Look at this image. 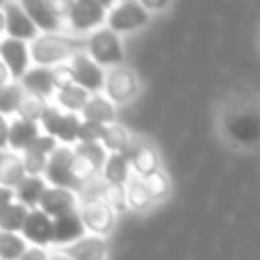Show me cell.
<instances>
[{
	"label": "cell",
	"instance_id": "cell-1",
	"mask_svg": "<svg viewBox=\"0 0 260 260\" xmlns=\"http://www.w3.org/2000/svg\"><path fill=\"white\" fill-rule=\"evenodd\" d=\"M27 50H30V62H35V67L53 69L57 64H67L78 53V46L73 39L57 32V35H37L30 41Z\"/></svg>",
	"mask_w": 260,
	"mask_h": 260
},
{
	"label": "cell",
	"instance_id": "cell-2",
	"mask_svg": "<svg viewBox=\"0 0 260 260\" xmlns=\"http://www.w3.org/2000/svg\"><path fill=\"white\" fill-rule=\"evenodd\" d=\"M87 55L89 59H94L101 69L103 67H121L123 64V46L119 35L110 32L108 27H99V30L89 32L87 39Z\"/></svg>",
	"mask_w": 260,
	"mask_h": 260
},
{
	"label": "cell",
	"instance_id": "cell-3",
	"mask_svg": "<svg viewBox=\"0 0 260 260\" xmlns=\"http://www.w3.org/2000/svg\"><path fill=\"white\" fill-rule=\"evenodd\" d=\"M71 165H73V148L71 146H57L48 155V160H46L41 178L46 180L48 187H62V189L76 192L80 185H78L76 178H73Z\"/></svg>",
	"mask_w": 260,
	"mask_h": 260
},
{
	"label": "cell",
	"instance_id": "cell-4",
	"mask_svg": "<svg viewBox=\"0 0 260 260\" xmlns=\"http://www.w3.org/2000/svg\"><path fill=\"white\" fill-rule=\"evenodd\" d=\"M78 126H80V117L71 112H64L55 103H48V108H46L44 117L39 121V128H44V135L53 137L62 146L76 144Z\"/></svg>",
	"mask_w": 260,
	"mask_h": 260
},
{
	"label": "cell",
	"instance_id": "cell-5",
	"mask_svg": "<svg viewBox=\"0 0 260 260\" xmlns=\"http://www.w3.org/2000/svg\"><path fill=\"white\" fill-rule=\"evenodd\" d=\"M151 21V14L142 7V3L137 0H123L117 3L108 9L105 14V23H108V30L119 35V32H133L144 27Z\"/></svg>",
	"mask_w": 260,
	"mask_h": 260
},
{
	"label": "cell",
	"instance_id": "cell-6",
	"mask_svg": "<svg viewBox=\"0 0 260 260\" xmlns=\"http://www.w3.org/2000/svg\"><path fill=\"white\" fill-rule=\"evenodd\" d=\"M112 7L110 3H94V0H78L71 3L64 21L73 32H94L105 23V14Z\"/></svg>",
	"mask_w": 260,
	"mask_h": 260
},
{
	"label": "cell",
	"instance_id": "cell-7",
	"mask_svg": "<svg viewBox=\"0 0 260 260\" xmlns=\"http://www.w3.org/2000/svg\"><path fill=\"white\" fill-rule=\"evenodd\" d=\"M69 69H71V78L73 85L85 89L87 94H99L103 91V82H105V69H101L94 59H89V55L78 50L71 59H69Z\"/></svg>",
	"mask_w": 260,
	"mask_h": 260
},
{
	"label": "cell",
	"instance_id": "cell-8",
	"mask_svg": "<svg viewBox=\"0 0 260 260\" xmlns=\"http://www.w3.org/2000/svg\"><path fill=\"white\" fill-rule=\"evenodd\" d=\"M103 89H105V99L110 103H128L130 99H135L139 91V80L135 76L133 69L128 67H114L110 71H105V82H103Z\"/></svg>",
	"mask_w": 260,
	"mask_h": 260
},
{
	"label": "cell",
	"instance_id": "cell-9",
	"mask_svg": "<svg viewBox=\"0 0 260 260\" xmlns=\"http://www.w3.org/2000/svg\"><path fill=\"white\" fill-rule=\"evenodd\" d=\"M226 133L240 144H256L260 137V119L253 108L231 110L226 114Z\"/></svg>",
	"mask_w": 260,
	"mask_h": 260
},
{
	"label": "cell",
	"instance_id": "cell-10",
	"mask_svg": "<svg viewBox=\"0 0 260 260\" xmlns=\"http://www.w3.org/2000/svg\"><path fill=\"white\" fill-rule=\"evenodd\" d=\"M78 215H80L85 231H89L91 235H99V238H103L114 224V212L101 199H85L78 206Z\"/></svg>",
	"mask_w": 260,
	"mask_h": 260
},
{
	"label": "cell",
	"instance_id": "cell-11",
	"mask_svg": "<svg viewBox=\"0 0 260 260\" xmlns=\"http://www.w3.org/2000/svg\"><path fill=\"white\" fill-rule=\"evenodd\" d=\"M0 64L7 69L9 78L21 80L23 73L30 67V50H27L25 41L3 37V39H0Z\"/></svg>",
	"mask_w": 260,
	"mask_h": 260
},
{
	"label": "cell",
	"instance_id": "cell-12",
	"mask_svg": "<svg viewBox=\"0 0 260 260\" xmlns=\"http://www.w3.org/2000/svg\"><path fill=\"white\" fill-rule=\"evenodd\" d=\"M78 206H80L78 194L71 192V189H62V187H46L39 203H37V208L46 217H50V219L69 215V212H76Z\"/></svg>",
	"mask_w": 260,
	"mask_h": 260
},
{
	"label": "cell",
	"instance_id": "cell-13",
	"mask_svg": "<svg viewBox=\"0 0 260 260\" xmlns=\"http://www.w3.org/2000/svg\"><path fill=\"white\" fill-rule=\"evenodd\" d=\"M21 238L27 242V247H37V249H46L53 242V219L46 217L39 208L27 212L25 221L21 229Z\"/></svg>",
	"mask_w": 260,
	"mask_h": 260
},
{
	"label": "cell",
	"instance_id": "cell-14",
	"mask_svg": "<svg viewBox=\"0 0 260 260\" xmlns=\"http://www.w3.org/2000/svg\"><path fill=\"white\" fill-rule=\"evenodd\" d=\"M3 16H5V35L9 39H18V41H32L39 32L35 30L32 21L27 18V14L23 12L21 3H5L3 7Z\"/></svg>",
	"mask_w": 260,
	"mask_h": 260
},
{
	"label": "cell",
	"instance_id": "cell-15",
	"mask_svg": "<svg viewBox=\"0 0 260 260\" xmlns=\"http://www.w3.org/2000/svg\"><path fill=\"white\" fill-rule=\"evenodd\" d=\"M57 146H59V144L55 142L53 137H48V135L41 133L39 137H37L35 142H32L30 146L21 153V155H18V157H21L23 169H25V176H41V174H44L46 160H48V155Z\"/></svg>",
	"mask_w": 260,
	"mask_h": 260
},
{
	"label": "cell",
	"instance_id": "cell-16",
	"mask_svg": "<svg viewBox=\"0 0 260 260\" xmlns=\"http://www.w3.org/2000/svg\"><path fill=\"white\" fill-rule=\"evenodd\" d=\"M87 231L80 221V215L76 212H69V215L55 217L53 219V242L57 249H67L69 244L78 242L80 238H85Z\"/></svg>",
	"mask_w": 260,
	"mask_h": 260
},
{
	"label": "cell",
	"instance_id": "cell-17",
	"mask_svg": "<svg viewBox=\"0 0 260 260\" xmlns=\"http://www.w3.org/2000/svg\"><path fill=\"white\" fill-rule=\"evenodd\" d=\"M21 89L30 96H37V99H53L55 96V85H53V73L46 67H32L23 73L21 78Z\"/></svg>",
	"mask_w": 260,
	"mask_h": 260
},
{
	"label": "cell",
	"instance_id": "cell-18",
	"mask_svg": "<svg viewBox=\"0 0 260 260\" xmlns=\"http://www.w3.org/2000/svg\"><path fill=\"white\" fill-rule=\"evenodd\" d=\"M23 12L27 14V18L32 21L37 32H44V35H57L59 27H62V21L53 14L48 3H41V0H25L21 3Z\"/></svg>",
	"mask_w": 260,
	"mask_h": 260
},
{
	"label": "cell",
	"instance_id": "cell-19",
	"mask_svg": "<svg viewBox=\"0 0 260 260\" xmlns=\"http://www.w3.org/2000/svg\"><path fill=\"white\" fill-rule=\"evenodd\" d=\"M41 135L39 123H32V121H23V119H14L9 121L7 126V148L12 153H23L37 137Z\"/></svg>",
	"mask_w": 260,
	"mask_h": 260
},
{
	"label": "cell",
	"instance_id": "cell-20",
	"mask_svg": "<svg viewBox=\"0 0 260 260\" xmlns=\"http://www.w3.org/2000/svg\"><path fill=\"white\" fill-rule=\"evenodd\" d=\"M62 251L71 260H105V256H108V244L99 235H85V238L69 244Z\"/></svg>",
	"mask_w": 260,
	"mask_h": 260
},
{
	"label": "cell",
	"instance_id": "cell-21",
	"mask_svg": "<svg viewBox=\"0 0 260 260\" xmlns=\"http://www.w3.org/2000/svg\"><path fill=\"white\" fill-rule=\"evenodd\" d=\"M80 114H82L80 121L96 123V126H110V123H114V105L103 94H91L87 99V103L82 105Z\"/></svg>",
	"mask_w": 260,
	"mask_h": 260
},
{
	"label": "cell",
	"instance_id": "cell-22",
	"mask_svg": "<svg viewBox=\"0 0 260 260\" xmlns=\"http://www.w3.org/2000/svg\"><path fill=\"white\" fill-rule=\"evenodd\" d=\"M128 162H130V167L135 169V174H137L139 178H146V176L160 171V157H157V151L153 146H146V144H144V146L130 148Z\"/></svg>",
	"mask_w": 260,
	"mask_h": 260
},
{
	"label": "cell",
	"instance_id": "cell-23",
	"mask_svg": "<svg viewBox=\"0 0 260 260\" xmlns=\"http://www.w3.org/2000/svg\"><path fill=\"white\" fill-rule=\"evenodd\" d=\"M46 187H48V185H46V180L41 178V176H25V178L18 183V187L14 189V201L25 206L27 210H35Z\"/></svg>",
	"mask_w": 260,
	"mask_h": 260
},
{
	"label": "cell",
	"instance_id": "cell-24",
	"mask_svg": "<svg viewBox=\"0 0 260 260\" xmlns=\"http://www.w3.org/2000/svg\"><path fill=\"white\" fill-rule=\"evenodd\" d=\"M105 183L110 185H126L130 180V162L126 153H108L103 167H101Z\"/></svg>",
	"mask_w": 260,
	"mask_h": 260
},
{
	"label": "cell",
	"instance_id": "cell-25",
	"mask_svg": "<svg viewBox=\"0 0 260 260\" xmlns=\"http://www.w3.org/2000/svg\"><path fill=\"white\" fill-rule=\"evenodd\" d=\"M23 178H25V169L21 165V157L16 153H3V157H0V187H7L14 192Z\"/></svg>",
	"mask_w": 260,
	"mask_h": 260
},
{
	"label": "cell",
	"instance_id": "cell-26",
	"mask_svg": "<svg viewBox=\"0 0 260 260\" xmlns=\"http://www.w3.org/2000/svg\"><path fill=\"white\" fill-rule=\"evenodd\" d=\"M87 99H89V94L76 85H69V87H64V89L55 91V105H57L59 110H64V112H71V114L80 112L82 105L87 103Z\"/></svg>",
	"mask_w": 260,
	"mask_h": 260
},
{
	"label": "cell",
	"instance_id": "cell-27",
	"mask_svg": "<svg viewBox=\"0 0 260 260\" xmlns=\"http://www.w3.org/2000/svg\"><path fill=\"white\" fill-rule=\"evenodd\" d=\"M99 144L110 153H126V155L130 153L128 133L119 126V123H110V126H105Z\"/></svg>",
	"mask_w": 260,
	"mask_h": 260
},
{
	"label": "cell",
	"instance_id": "cell-28",
	"mask_svg": "<svg viewBox=\"0 0 260 260\" xmlns=\"http://www.w3.org/2000/svg\"><path fill=\"white\" fill-rule=\"evenodd\" d=\"M27 212L30 210H27L25 206L12 201L7 208L0 210V231H3V233H21L23 221H25Z\"/></svg>",
	"mask_w": 260,
	"mask_h": 260
},
{
	"label": "cell",
	"instance_id": "cell-29",
	"mask_svg": "<svg viewBox=\"0 0 260 260\" xmlns=\"http://www.w3.org/2000/svg\"><path fill=\"white\" fill-rule=\"evenodd\" d=\"M46 108H48V101L37 99V96H30L23 91L21 103H18V108H16V114H18V119H23V121L39 123L41 117H44V112H46Z\"/></svg>",
	"mask_w": 260,
	"mask_h": 260
},
{
	"label": "cell",
	"instance_id": "cell-30",
	"mask_svg": "<svg viewBox=\"0 0 260 260\" xmlns=\"http://www.w3.org/2000/svg\"><path fill=\"white\" fill-rule=\"evenodd\" d=\"M27 242L21 233H3L0 231V260H18L25 253Z\"/></svg>",
	"mask_w": 260,
	"mask_h": 260
},
{
	"label": "cell",
	"instance_id": "cell-31",
	"mask_svg": "<svg viewBox=\"0 0 260 260\" xmlns=\"http://www.w3.org/2000/svg\"><path fill=\"white\" fill-rule=\"evenodd\" d=\"M99 199L112 212H121V210H126V208H128V203H126V185H110V183H105L103 187H101V197Z\"/></svg>",
	"mask_w": 260,
	"mask_h": 260
},
{
	"label": "cell",
	"instance_id": "cell-32",
	"mask_svg": "<svg viewBox=\"0 0 260 260\" xmlns=\"http://www.w3.org/2000/svg\"><path fill=\"white\" fill-rule=\"evenodd\" d=\"M126 203L128 208H133V210H144V208L151 206V197H148L146 187H144L142 178H133L128 180L126 185Z\"/></svg>",
	"mask_w": 260,
	"mask_h": 260
},
{
	"label": "cell",
	"instance_id": "cell-33",
	"mask_svg": "<svg viewBox=\"0 0 260 260\" xmlns=\"http://www.w3.org/2000/svg\"><path fill=\"white\" fill-rule=\"evenodd\" d=\"M21 96H23V89L18 82H9V85H5L3 89H0V114H3L5 119H7L9 114H16Z\"/></svg>",
	"mask_w": 260,
	"mask_h": 260
},
{
	"label": "cell",
	"instance_id": "cell-34",
	"mask_svg": "<svg viewBox=\"0 0 260 260\" xmlns=\"http://www.w3.org/2000/svg\"><path fill=\"white\" fill-rule=\"evenodd\" d=\"M73 153H76L78 157H82L85 162H89L96 171H101L105 157H108V151H105L99 142H94V144H76V146H73Z\"/></svg>",
	"mask_w": 260,
	"mask_h": 260
},
{
	"label": "cell",
	"instance_id": "cell-35",
	"mask_svg": "<svg viewBox=\"0 0 260 260\" xmlns=\"http://www.w3.org/2000/svg\"><path fill=\"white\" fill-rule=\"evenodd\" d=\"M142 183H144V187H146L151 201H155V199H162L167 192H169V178H167L162 171H155V174L142 178Z\"/></svg>",
	"mask_w": 260,
	"mask_h": 260
},
{
	"label": "cell",
	"instance_id": "cell-36",
	"mask_svg": "<svg viewBox=\"0 0 260 260\" xmlns=\"http://www.w3.org/2000/svg\"><path fill=\"white\" fill-rule=\"evenodd\" d=\"M103 128L105 126H96V123L80 121V126H78V135H76V144H94V142H101Z\"/></svg>",
	"mask_w": 260,
	"mask_h": 260
},
{
	"label": "cell",
	"instance_id": "cell-37",
	"mask_svg": "<svg viewBox=\"0 0 260 260\" xmlns=\"http://www.w3.org/2000/svg\"><path fill=\"white\" fill-rule=\"evenodd\" d=\"M71 169H73V178H76L78 185L89 183V180L94 178L96 174H99V171H96L94 167L89 165V162H85L82 157H78L76 153H73V165H71Z\"/></svg>",
	"mask_w": 260,
	"mask_h": 260
},
{
	"label": "cell",
	"instance_id": "cell-38",
	"mask_svg": "<svg viewBox=\"0 0 260 260\" xmlns=\"http://www.w3.org/2000/svg\"><path fill=\"white\" fill-rule=\"evenodd\" d=\"M50 73H53L55 91H59V89H64V87L73 85V78H71V69H69V64H57V67L50 69Z\"/></svg>",
	"mask_w": 260,
	"mask_h": 260
},
{
	"label": "cell",
	"instance_id": "cell-39",
	"mask_svg": "<svg viewBox=\"0 0 260 260\" xmlns=\"http://www.w3.org/2000/svg\"><path fill=\"white\" fill-rule=\"evenodd\" d=\"M18 260H48V251L46 249H37V247H27Z\"/></svg>",
	"mask_w": 260,
	"mask_h": 260
},
{
	"label": "cell",
	"instance_id": "cell-40",
	"mask_svg": "<svg viewBox=\"0 0 260 260\" xmlns=\"http://www.w3.org/2000/svg\"><path fill=\"white\" fill-rule=\"evenodd\" d=\"M7 126H9V121L0 114V151L5 153V148H7Z\"/></svg>",
	"mask_w": 260,
	"mask_h": 260
},
{
	"label": "cell",
	"instance_id": "cell-41",
	"mask_svg": "<svg viewBox=\"0 0 260 260\" xmlns=\"http://www.w3.org/2000/svg\"><path fill=\"white\" fill-rule=\"evenodd\" d=\"M12 201H14V192H12V189L0 187V210H3V208H7Z\"/></svg>",
	"mask_w": 260,
	"mask_h": 260
},
{
	"label": "cell",
	"instance_id": "cell-42",
	"mask_svg": "<svg viewBox=\"0 0 260 260\" xmlns=\"http://www.w3.org/2000/svg\"><path fill=\"white\" fill-rule=\"evenodd\" d=\"M48 260H71L62 249H55V251H48Z\"/></svg>",
	"mask_w": 260,
	"mask_h": 260
},
{
	"label": "cell",
	"instance_id": "cell-43",
	"mask_svg": "<svg viewBox=\"0 0 260 260\" xmlns=\"http://www.w3.org/2000/svg\"><path fill=\"white\" fill-rule=\"evenodd\" d=\"M9 82H12V78H9V73H7V69L3 67V64H0V89H3L5 85H9Z\"/></svg>",
	"mask_w": 260,
	"mask_h": 260
},
{
	"label": "cell",
	"instance_id": "cell-44",
	"mask_svg": "<svg viewBox=\"0 0 260 260\" xmlns=\"http://www.w3.org/2000/svg\"><path fill=\"white\" fill-rule=\"evenodd\" d=\"M142 7L146 9V12H151V9H165L167 3H151V0H146V3H142Z\"/></svg>",
	"mask_w": 260,
	"mask_h": 260
},
{
	"label": "cell",
	"instance_id": "cell-45",
	"mask_svg": "<svg viewBox=\"0 0 260 260\" xmlns=\"http://www.w3.org/2000/svg\"><path fill=\"white\" fill-rule=\"evenodd\" d=\"M0 35H5V16H3V9H0Z\"/></svg>",
	"mask_w": 260,
	"mask_h": 260
},
{
	"label": "cell",
	"instance_id": "cell-46",
	"mask_svg": "<svg viewBox=\"0 0 260 260\" xmlns=\"http://www.w3.org/2000/svg\"><path fill=\"white\" fill-rule=\"evenodd\" d=\"M0 157H3V151H0Z\"/></svg>",
	"mask_w": 260,
	"mask_h": 260
}]
</instances>
